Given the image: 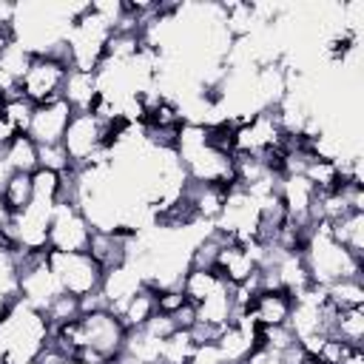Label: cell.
Segmentation results:
<instances>
[{"mask_svg": "<svg viewBox=\"0 0 364 364\" xmlns=\"http://www.w3.org/2000/svg\"><path fill=\"white\" fill-rule=\"evenodd\" d=\"M51 341V324L46 313L26 301H14L0 316V364H34V358Z\"/></svg>", "mask_w": 364, "mask_h": 364, "instance_id": "6da1fadb", "label": "cell"}, {"mask_svg": "<svg viewBox=\"0 0 364 364\" xmlns=\"http://www.w3.org/2000/svg\"><path fill=\"white\" fill-rule=\"evenodd\" d=\"M301 259H304L310 284H318V287H330L350 276H364V259H355L353 253H347L333 239L327 222H316L307 230L301 242Z\"/></svg>", "mask_w": 364, "mask_h": 364, "instance_id": "7a4b0ae2", "label": "cell"}, {"mask_svg": "<svg viewBox=\"0 0 364 364\" xmlns=\"http://www.w3.org/2000/svg\"><path fill=\"white\" fill-rule=\"evenodd\" d=\"M259 225H262V205L253 193L230 185L222 202V210L213 222V230L225 236L228 242H256L259 239Z\"/></svg>", "mask_w": 364, "mask_h": 364, "instance_id": "3957f363", "label": "cell"}, {"mask_svg": "<svg viewBox=\"0 0 364 364\" xmlns=\"http://www.w3.org/2000/svg\"><path fill=\"white\" fill-rule=\"evenodd\" d=\"M48 264L51 273L60 284V293L82 299L100 290L102 284V267L91 259V253H60V250H48Z\"/></svg>", "mask_w": 364, "mask_h": 364, "instance_id": "277c9868", "label": "cell"}, {"mask_svg": "<svg viewBox=\"0 0 364 364\" xmlns=\"http://www.w3.org/2000/svg\"><path fill=\"white\" fill-rule=\"evenodd\" d=\"M65 77H68L65 54H34L28 71L20 80V94L31 105L54 102L63 97Z\"/></svg>", "mask_w": 364, "mask_h": 364, "instance_id": "5b68a950", "label": "cell"}, {"mask_svg": "<svg viewBox=\"0 0 364 364\" xmlns=\"http://www.w3.org/2000/svg\"><path fill=\"white\" fill-rule=\"evenodd\" d=\"M54 205L31 199L17 213H9V222L3 228L6 239L20 250V253H48V222H51Z\"/></svg>", "mask_w": 364, "mask_h": 364, "instance_id": "8992f818", "label": "cell"}, {"mask_svg": "<svg viewBox=\"0 0 364 364\" xmlns=\"http://www.w3.org/2000/svg\"><path fill=\"white\" fill-rule=\"evenodd\" d=\"M94 236L91 222L85 219L82 208L71 199H60L51 210L48 222V250L60 253H85Z\"/></svg>", "mask_w": 364, "mask_h": 364, "instance_id": "52a82bcc", "label": "cell"}, {"mask_svg": "<svg viewBox=\"0 0 364 364\" xmlns=\"http://www.w3.org/2000/svg\"><path fill=\"white\" fill-rule=\"evenodd\" d=\"M57 296L60 284L51 273L48 253H20V301L46 313Z\"/></svg>", "mask_w": 364, "mask_h": 364, "instance_id": "ba28073f", "label": "cell"}, {"mask_svg": "<svg viewBox=\"0 0 364 364\" xmlns=\"http://www.w3.org/2000/svg\"><path fill=\"white\" fill-rule=\"evenodd\" d=\"M262 256H264V247L259 242H228L219 247L216 253V262H213V270L230 284V287H239L245 282H250L256 273H259V264H262Z\"/></svg>", "mask_w": 364, "mask_h": 364, "instance_id": "9c48e42d", "label": "cell"}, {"mask_svg": "<svg viewBox=\"0 0 364 364\" xmlns=\"http://www.w3.org/2000/svg\"><path fill=\"white\" fill-rule=\"evenodd\" d=\"M71 114H74V111H71V105H68L63 97L54 100V102L34 105L26 134H28L37 145H60V142H63V134H65V128H68Z\"/></svg>", "mask_w": 364, "mask_h": 364, "instance_id": "30bf717a", "label": "cell"}, {"mask_svg": "<svg viewBox=\"0 0 364 364\" xmlns=\"http://www.w3.org/2000/svg\"><path fill=\"white\" fill-rule=\"evenodd\" d=\"M145 282H142V273L136 270V264L131 262H122L117 267H108L102 273V284H100V293L105 299V310L119 316L122 307L131 301V296H136V290H142Z\"/></svg>", "mask_w": 364, "mask_h": 364, "instance_id": "8fae6325", "label": "cell"}, {"mask_svg": "<svg viewBox=\"0 0 364 364\" xmlns=\"http://www.w3.org/2000/svg\"><path fill=\"white\" fill-rule=\"evenodd\" d=\"M256 336H259V327L250 321V316L239 313L228 327H222L213 347L225 364H245L247 355L256 350Z\"/></svg>", "mask_w": 364, "mask_h": 364, "instance_id": "7c38bea8", "label": "cell"}, {"mask_svg": "<svg viewBox=\"0 0 364 364\" xmlns=\"http://www.w3.org/2000/svg\"><path fill=\"white\" fill-rule=\"evenodd\" d=\"M290 310H293V296L284 293V290H259L245 316H250V321L256 327H282L287 324L290 318Z\"/></svg>", "mask_w": 364, "mask_h": 364, "instance_id": "4fadbf2b", "label": "cell"}, {"mask_svg": "<svg viewBox=\"0 0 364 364\" xmlns=\"http://www.w3.org/2000/svg\"><path fill=\"white\" fill-rule=\"evenodd\" d=\"M128 242H131V233L125 230H94L85 253H91V259L102 270H108L128 262Z\"/></svg>", "mask_w": 364, "mask_h": 364, "instance_id": "5bb4252c", "label": "cell"}, {"mask_svg": "<svg viewBox=\"0 0 364 364\" xmlns=\"http://www.w3.org/2000/svg\"><path fill=\"white\" fill-rule=\"evenodd\" d=\"M20 299V250L0 233V316Z\"/></svg>", "mask_w": 364, "mask_h": 364, "instance_id": "9a60e30c", "label": "cell"}, {"mask_svg": "<svg viewBox=\"0 0 364 364\" xmlns=\"http://www.w3.org/2000/svg\"><path fill=\"white\" fill-rule=\"evenodd\" d=\"M63 100L71 105V111H91L100 100V88H97V74L94 71H80V68H68L65 85H63Z\"/></svg>", "mask_w": 364, "mask_h": 364, "instance_id": "2e32d148", "label": "cell"}, {"mask_svg": "<svg viewBox=\"0 0 364 364\" xmlns=\"http://www.w3.org/2000/svg\"><path fill=\"white\" fill-rule=\"evenodd\" d=\"M327 228L347 253H353L355 259H364V210H350L336 222H330Z\"/></svg>", "mask_w": 364, "mask_h": 364, "instance_id": "e0dca14e", "label": "cell"}, {"mask_svg": "<svg viewBox=\"0 0 364 364\" xmlns=\"http://www.w3.org/2000/svg\"><path fill=\"white\" fill-rule=\"evenodd\" d=\"M3 159L11 168V173H34L40 168L37 159V142L28 134H17L6 148H3Z\"/></svg>", "mask_w": 364, "mask_h": 364, "instance_id": "ac0fdd59", "label": "cell"}, {"mask_svg": "<svg viewBox=\"0 0 364 364\" xmlns=\"http://www.w3.org/2000/svg\"><path fill=\"white\" fill-rule=\"evenodd\" d=\"M219 284H225V279L213 270V267H188L185 270V276H182V293H185V299L196 307L202 299H208Z\"/></svg>", "mask_w": 364, "mask_h": 364, "instance_id": "d6986e66", "label": "cell"}, {"mask_svg": "<svg viewBox=\"0 0 364 364\" xmlns=\"http://www.w3.org/2000/svg\"><path fill=\"white\" fill-rule=\"evenodd\" d=\"M156 316V290L154 287H142L136 290V296H131V301L122 307L119 321L125 324V330H139L148 324V318Z\"/></svg>", "mask_w": 364, "mask_h": 364, "instance_id": "ffe728a7", "label": "cell"}, {"mask_svg": "<svg viewBox=\"0 0 364 364\" xmlns=\"http://www.w3.org/2000/svg\"><path fill=\"white\" fill-rule=\"evenodd\" d=\"M330 336L350 344V347H361V341H364V307L336 310L333 324H330Z\"/></svg>", "mask_w": 364, "mask_h": 364, "instance_id": "44dd1931", "label": "cell"}, {"mask_svg": "<svg viewBox=\"0 0 364 364\" xmlns=\"http://www.w3.org/2000/svg\"><path fill=\"white\" fill-rule=\"evenodd\" d=\"M159 350H162V341L139 327V330H128L119 355H125L136 364H159Z\"/></svg>", "mask_w": 364, "mask_h": 364, "instance_id": "7402d4cb", "label": "cell"}, {"mask_svg": "<svg viewBox=\"0 0 364 364\" xmlns=\"http://www.w3.org/2000/svg\"><path fill=\"white\" fill-rule=\"evenodd\" d=\"M327 301L336 310H347V307H364V276H350L341 279L330 287H324Z\"/></svg>", "mask_w": 364, "mask_h": 364, "instance_id": "603a6c76", "label": "cell"}, {"mask_svg": "<svg viewBox=\"0 0 364 364\" xmlns=\"http://www.w3.org/2000/svg\"><path fill=\"white\" fill-rule=\"evenodd\" d=\"M196 341L191 336V330H173L159 350V364H191L193 353H196Z\"/></svg>", "mask_w": 364, "mask_h": 364, "instance_id": "cb8c5ba5", "label": "cell"}, {"mask_svg": "<svg viewBox=\"0 0 364 364\" xmlns=\"http://www.w3.org/2000/svg\"><path fill=\"white\" fill-rule=\"evenodd\" d=\"M34 199V188H31V173H11L3 193H0V202L6 205L9 213H17L23 210L26 205H31Z\"/></svg>", "mask_w": 364, "mask_h": 364, "instance_id": "d4e9b609", "label": "cell"}, {"mask_svg": "<svg viewBox=\"0 0 364 364\" xmlns=\"http://www.w3.org/2000/svg\"><path fill=\"white\" fill-rule=\"evenodd\" d=\"M31 51L28 48H23L17 40L0 54V74L11 82V85H17L20 88V80H23V74L28 71V65H31Z\"/></svg>", "mask_w": 364, "mask_h": 364, "instance_id": "484cf974", "label": "cell"}, {"mask_svg": "<svg viewBox=\"0 0 364 364\" xmlns=\"http://www.w3.org/2000/svg\"><path fill=\"white\" fill-rule=\"evenodd\" d=\"M31 188H34V199H37V202L57 205V202L63 199V173L37 168V171L31 173Z\"/></svg>", "mask_w": 364, "mask_h": 364, "instance_id": "4316f807", "label": "cell"}, {"mask_svg": "<svg viewBox=\"0 0 364 364\" xmlns=\"http://www.w3.org/2000/svg\"><path fill=\"white\" fill-rule=\"evenodd\" d=\"M74 318H80V299H74V296L60 293V296L46 307V321L51 324V330H54V327H63V324H68V321H74Z\"/></svg>", "mask_w": 364, "mask_h": 364, "instance_id": "83f0119b", "label": "cell"}, {"mask_svg": "<svg viewBox=\"0 0 364 364\" xmlns=\"http://www.w3.org/2000/svg\"><path fill=\"white\" fill-rule=\"evenodd\" d=\"M31 111H34V105H31L20 91L3 100V117L14 125V131H17V134H26L28 119H31Z\"/></svg>", "mask_w": 364, "mask_h": 364, "instance_id": "f1b7e54d", "label": "cell"}, {"mask_svg": "<svg viewBox=\"0 0 364 364\" xmlns=\"http://www.w3.org/2000/svg\"><path fill=\"white\" fill-rule=\"evenodd\" d=\"M37 159L43 171H54V173H65L74 165L68 162V154L63 145H37Z\"/></svg>", "mask_w": 364, "mask_h": 364, "instance_id": "f546056e", "label": "cell"}, {"mask_svg": "<svg viewBox=\"0 0 364 364\" xmlns=\"http://www.w3.org/2000/svg\"><path fill=\"white\" fill-rule=\"evenodd\" d=\"M191 364H225V361L219 358V353H216L213 344H202V347H196Z\"/></svg>", "mask_w": 364, "mask_h": 364, "instance_id": "4dcf8cb0", "label": "cell"}, {"mask_svg": "<svg viewBox=\"0 0 364 364\" xmlns=\"http://www.w3.org/2000/svg\"><path fill=\"white\" fill-rule=\"evenodd\" d=\"M14 14H17V3L0 0V31H11V26H14Z\"/></svg>", "mask_w": 364, "mask_h": 364, "instance_id": "1f68e13d", "label": "cell"}, {"mask_svg": "<svg viewBox=\"0 0 364 364\" xmlns=\"http://www.w3.org/2000/svg\"><path fill=\"white\" fill-rule=\"evenodd\" d=\"M245 364H284V361H282L279 355H273V353H267V350H259V347H256V350L247 355V361H245Z\"/></svg>", "mask_w": 364, "mask_h": 364, "instance_id": "d6a6232c", "label": "cell"}, {"mask_svg": "<svg viewBox=\"0 0 364 364\" xmlns=\"http://www.w3.org/2000/svg\"><path fill=\"white\" fill-rule=\"evenodd\" d=\"M9 176H11V168L6 165V159H3V151H0V193H3V188H6Z\"/></svg>", "mask_w": 364, "mask_h": 364, "instance_id": "836d02e7", "label": "cell"}, {"mask_svg": "<svg viewBox=\"0 0 364 364\" xmlns=\"http://www.w3.org/2000/svg\"><path fill=\"white\" fill-rule=\"evenodd\" d=\"M11 43H14V34H11V31H0V54H3Z\"/></svg>", "mask_w": 364, "mask_h": 364, "instance_id": "e575fe53", "label": "cell"}, {"mask_svg": "<svg viewBox=\"0 0 364 364\" xmlns=\"http://www.w3.org/2000/svg\"><path fill=\"white\" fill-rule=\"evenodd\" d=\"M6 222H9V210H6V205L0 202V233H3V228H6Z\"/></svg>", "mask_w": 364, "mask_h": 364, "instance_id": "d590c367", "label": "cell"}, {"mask_svg": "<svg viewBox=\"0 0 364 364\" xmlns=\"http://www.w3.org/2000/svg\"><path fill=\"white\" fill-rule=\"evenodd\" d=\"M301 364H321V361H318V358H310V355H307V358H304Z\"/></svg>", "mask_w": 364, "mask_h": 364, "instance_id": "8d00e7d4", "label": "cell"}, {"mask_svg": "<svg viewBox=\"0 0 364 364\" xmlns=\"http://www.w3.org/2000/svg\"><path fill=\"white\" fill-rule=\"evenodd\" d=\"M0 114H3V94H0Z\"/></svg>", "mask_w": 364, "mask_h": 364, "instance_id": "74e56055", "label": "cell"}]
</instances>
